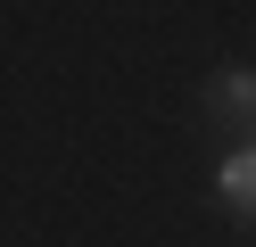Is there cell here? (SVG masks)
Segmentation results:
<instances>
[{"label": "cell", "instance_id": "cell-1", "mask_svg": "<svg viewBox=\"0 0 256 247\" xmlns=\"http://www.w3.org/2000/svg\"><path fill=\"white\" fill-rule=\"evenodd\" d=\"M198 99H206V115H223V124H240L256 140V66H223Z\"/></svg>", "mask_w": 256, "mask_h": 247}, {"label": "cell", "instance_id": "cell-2", "mask_svg": "<svg viewBox=\"0 0 256 247\" xmlns=\"http://www.w3.org/2000/svg\"><path fill=\"white\" fill-rule=\"evenodd\" d=\"M215 190H223V206H240V214H256V140H240L232 157L215 165Z\"/></svg>", "mask_w": 256, "mask_h": 247}]
</instances>
